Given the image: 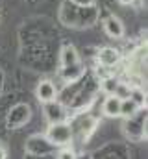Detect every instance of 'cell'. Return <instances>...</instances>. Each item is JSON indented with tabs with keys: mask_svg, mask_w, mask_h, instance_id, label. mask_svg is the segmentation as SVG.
I'll list each match as a JSON object with an SVG mask.
<instances>
[{
	"mask_svg": "<svg viewBox=\"0 0 148 159\" xmlns=\"http://www.w3.org/2000/svg\"><path fill=\"white\" fill-rule=\"evenodd\" d=\"M139 106L132 100V98H124V100H120V117H124V119H133L137 113H139Z\"/></svg>",
	"mask_w": 148,
	"mask_h": 159,
	"instance_id": "obj_8",
	"label": "cell"
},
{
	"mask_svg": "<svg viewBox=\"0 0 148 159\" xmlns=\"http://www.w3.org/2000/svg\"><path fill=\"white\" fill-rule=\"evenodd\" d=\"M96 59H98V63H100L102 67L111 69V67L118 65V61H120V52H118L117 48H113V46H104V48L98 50Z\"/></svg>",
	"mask_w": 148,
	"mask_h": 159,
	"instance_id": "obj_3",
	"label": "cell"
},
{
	"mask_svg": "<svg viewBox=\"0 0 148 159\" xmlns=\"http://www.w3.org/2000/svg\"><path fill=\"white\" fill-rule=\"evenodd\" d=\"M78 65H81L78 50L74 46H71V44H67L61 50V67L63 69H71V67H78Z\"/></svg>",
	"mask_w": 148,
	"mask_h": 159,
	"instance_id": "obj_5",
	"label": "cell"
},
{
	"mask_svg": "<svg viewBox=\"0 0 148 159\" xmlns=\"http://www.w3.org/2000/svg\"><path fill=\"white\" fill-rule=\"evenodd\" d=\"M117 85H118V80L113 78V76H108V78H104L102 81H100V89H102L108 96H111V94L115 93Z\"/></svg>",
	"mask_w": 148,
	"mask_h": 159,
	"instance_id": "obj_9",
	"label": "cell"
},
{
	"mask_svg": "<svg viewBox=\"0 0 148 159\" xmlns=\"http://www.w3.org/2000/svg\"><path fill=\"white\" fill-rule=\"evenodd\" d=\"M35 98L41 104L54 102V100L58 98V87L54 85V81H50V80H41L35 87Z\"/></svg>",
	"mask_w": 148,
	"mask_h": 159,
	"instance_id": "obj_2",
	"label": "cell"
},
{
	"mask_svg": "<svg viewBox=\"0 0 148 159\" xmlns=\"http://www.w3.org/2000/svg\"><path fill=\"white\" fill-rule=\"evenodd\" d=\"M130 93H132V87H130L126 81H118V85H117V89H115L113 96H117V98L124 100V98H130Z\"/></svg>",
	"mask_w": 148,
	"mask_h": 159,
	"instance_id": "obj_11",
	"label": "cell"
},
{
	"mask_svg": "<svg viewBox=\"0 0 148 159\" xmlns=\"http://www.w3.org/2000/svg\"><path fill=\"white\" fill-rule=\"evenodd\" d=\"M44 106V117L50 122H59V120H65V113H63V107L54 100V102H48V104H43Z\"/></svg>",
	"mask_w": 148,
	"mask_h": 159,
	"instance_id": "obj_6",
	"label": "cell"
},
{
	"mask_svg": "<svg viewBox=\"0 0 148 159\" xmlns=\"http://www.w3.org/2000/svg\"><path fill=\"white\" fill-rule=\"evenodd\" d=\"M102 113L109 119H115V117H120V98L117 96H108L102 104Z\"/></svg>",
	"mask_w": 148,
	"mask_h": 159,
	"instance_id": "obj_7",
	"label": "cell"
},
{
	"mask_svg": "<svg viewBox=\"0 0 148 159\" xmlns=\"http://www.w3.org/2000/svg\"><path fill=\"white\" fill-rule=\"evenodd\" d=\"M130 98H132V100H133L139 107H145V106H146V94H145L143 87H135V89H132Z\"/></svg>",
	"mask_w": 148,
	"mask_h": 159,
	"instance_id": "obj_10",
	"label": "cell"
},
{
	"mask_svg": "<svg viewBox=\"0 0 148 159\" xmlns=\"http://www.w3.org/2000/svg\"><path fill=\"white\" fill-rule=\"evenodd\" d=\"M58 159H76V152L71 146H63L58 154Z\"/></svg>",
	"mask_w": 148,
	"mask_h": 159,
	"instance_id": "obj_12",
	"label": "cell"
},
{
	"mask_svg": "<svg viewBox=\"0 0 148 159\" xmlns=\"http://www.w3.org/2000/svg\"><path fill=\"white\" fill-rule=\"evenodd\" d=\"M118 2H120L122 6H130V4H133L135 0H118Z\"/></svg>",
	"mask_w": 148,
	"mask_h": 159,
	"instance_id": "obj_15",
	"label": "cell"
},
{
	"mask_svg": "<svg viewBox=\"0 0 148 159\" xmlns=\"http://www.w3.org/2000/svg\"><path fill=\"white\" fill-rule=\"evenodd\" d=\"M46 141L54 146H69L72 141V128L69 122L59 120V122H50L46 128Z\"/></svg>",
	"mask_w": 148,
	"mask_h": 159,
	"instance_id": "obj_1",
	"label": "cell"
},
{
	"mask_svg": "<svg viewBox=\"0 0 148 159\" xmlns=\"http://www.w3.org/2000/svg\"><path fill=\"white\" fill-rule=\"evenodd\" d=\"M104 32L111 39H120V37H124V24H122V20L118 17L111 15L104 20Z\"/></svg>",
	"mask_w": 148,
	"mask_h": 159,
	"instance_id": "obj_4",
	"label": "cell"
},
{
	"mask_svg": "<svg viewBox=\"0 0 148 159\" xmlns=\"http://www.w3.org/2000/svg\"><path fill=\"white\" fill-rule=\"evenodd\" d=\"M0 159H7V152L4 146H0Z\"/></svg>",
	"mask_w": 148,
	"mask_h": 159,
	"instance_id": "obj_14",
	"label": "cell"
},
{
	"mask_svg": "<svg viewBox=\"0 0 148 159\" xmlns=\"http://www.w3.org/2000/svg\"><path fill=\"white\" fill-rule=\"evenodd\" d=\"M71 2L76 4V6H80V7H91V6L96 4V0H71Z\"/></svg>",
	"mask_w": 148,
	"mask_h": 159,
	"instance_id": "obj_13",
	"label": "cell"
}]
</instances>
